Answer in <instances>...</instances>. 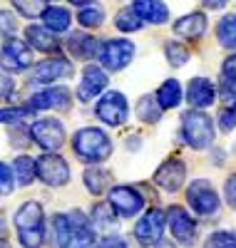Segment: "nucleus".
Masks as SVG:
<instances>
[{"label": "nucleus", "mask_w": 236, "mask_h": 248, "mask_svg": "<svg viewBox=\"0 0 236 248\" xmlns=\"http://www.w3.org/2000/svg\"><path fill=\"white\" fill-rule=\"evenodd\" d=\"M5 236H8V226H5L3 214H0V241H5Z\"/></svg>", "instance_id": "45"}, {"label": "nucleus", "mask_w": 236, "mask_h": 248, "mask_svg": "<svg viewBox=\"0 0 236 248\" xmlns=\"http://www.w3.org/2000/svg\"><path fill=\"white\" fill-rule=\"evenodd\" d=\"M13 87H15L13 77H10L5 70H0V99H8V97L13 94Z\"/></svg>", "instance_id": "41"}, {"label": "nucleus", "mask_w": 236, "mask_h": 248, "mask_svg": "<svg viewBox=\"0 0 236 248\" xmlns=\"http://www.w3.org/2000/svg\"><path fill=\"white\" fill-rule=\"evenodd\" d=\"M231 107H234V109H236V92H234V105H231Z\"/></svg>", "instance_id": "49"}, {"label": "nucleus", "mask_w": 236, "mask_h": 248, "mask_svg": "<svg viewBox=\"0 0 236 248\" xmlns=\"http://www.w3.org/2000/svg\"><path fill=\"white\" fill-rule=\"evenodd\" d=\"M30 137L40 149L45 152H57L65 144V127L60 119L45 117V119H35L30 127Z\"/></svg>", "instance_id": "5"}, {"label": "nucleus", "mask_w": 236, "mask_h": 248, "mask_svg": "<svg viewBox=\"0 0 236 248\" xmlns=\"http://www.w3.org/2000/svg\"><path fill=\"white\" fill-rule=\"evenodd\" d=\"M42 20H45V28L57 35V32H65V30L70 28L72 15H70V10H65V8L52 5V8H48L45 13H42Z\"/></svg>", "instance_id": "24"}, {"label": "nucleus", "mask_w": 236, "mask_h": 248, "mask_svg": "<svg viewBox=\"0 0 236 248\" xmlns=\"http://www.w3.org/2000/svg\"><path fill=\"white\" fill-rule=\"evenodd\" d=\"M132 57H135V43L122 40V37L119 40H107V43L100 47V62L112 72L124 70L132 62Z\"/></svg>", "instance_id": "10"}, {"label": "nucleus", "mask_w": 236, "mask_h": 248, "mask_svg": "<svg viewBox=\"0 0 236 248\" xmlns=\"http://www.w3.org/2000/svg\"><path fill=\"white\" fill-rule=\"evenodd\" d=\"M67 47L75 57L80 60H90L95 52H97V40L90 37V35H84V32H75L67 37Z\"/></svg>", "instance_id": "26"}, {"label": "nucleus", "mask_w": 236, "mask_h": 248, "mask_svg": "<svg viewBox=\"0 0 236 248\" xmlns=\"http://www.w3.org/2000/svg\"><path fill=\"white\" fill-rule=\"evenodd\" d=\"M104 90H107V75H104V70L97 67V65H87L82 70L80 85H77V99L80 102H92Z\"/></svg>", "instance_id": "14"}, {"label": "nucleus", "mask_w": 236, "mask_h": 248, "mask_svg": "<svg viewBox=\"0 0 236 248\" xmlns=\"http://www.w3.org/2000/svg\"><path fill=\"white\" fill-rule=\"evenodd\" d=\"M224 196H226V203L236 211V174H231L226 179V186H224Z\"/></svg>", "instance_id": "42"}, {"label": "nucleus", "mask_w": 236, "mask_h": 248, "mask_svg": "<svg viewBox=\"0 0 236 248\" xmlns=\"http://www.w3.org/2000/svg\"><path fill=\"white\" fill-rule=\"evenodd\" d=\"M72 152L87 164H102L112 156V139L97 127H84L72 137Z\"/></svg>", "instance_id": "2"}, {"label": "nucleus", "mask_w": 236, "mask_h": 248, "mask_svg": "<svg viewBox=\"0 0 236 248\" xmlns=\"http://www.w3.org/2000/svg\"><path fill=\"white\" fill-rule=\"evenodd\" d=\"M164 223H167V214L162 209H147L142 218L135 223V238L144 246L159 243L164 233Z\"/></svg>", "instance_id": "11"}, {"label": "nucleus", "mask_w": 236, "mask_h": 248, "mask_svg": "<svg viewBox=\"0 0 236 248\" xmlns=\"http://www.w3.org/2000/svg\"><path fill=\"white\" fill-rule=\"evenodd\" d=\"M70 102H72V92L67 87H48V90H42L37 94L30 97V107L37 112V109H67L70 107Z\"/></svg>", "instance_id": "16"}, {"label": "nucleus", "mask_w": 236, "mask_h": 248, "mask_svg": "<svg viewBox=\"0 0 236 248\" xmlns=\"http://www.w3.org/2000/svg\"><path fill=\"white\" fill-rule=\"evenodd\" d=\"M15 189V176H13V169H8L3 161H0V196H8L13 194Z\"/></svg>", "instance_id": "38"}, {"label": "nucleus", "mask_w": 236, "mask_h": 248, "mask_svg": "<svg viewBox=\"0 0 236 248\" xmlns=\"http://www.w3.org/2000/svg\"><path fill=\"white\" fill-rule=\"evenodd\" d=\"M135 13L142 17V23H152V25H162L169 20V10L162 0H135L132 3Z\"/></svg>", "instance_id": "20"}, {"label": "nucleus", "mask_w": 236, "mask_h": 248, "mask_svg": "<svg viewBox=\"0 0 236 248\" xmlns=\"http://www.w3.org/2000/svg\"><path fill=\"white\" fill-rule=\"evenodd\" d=\"M154 248H177V246H174V243H169V241H159Z\"/></svg>", "instance_id": "46"}, {"label": "nucleus", "mask_w": 236, "mask_h": 248, "mask_svg": "<svg viewBox=\"0 0 236 248\" xmlns=\"http://www.w3.org/2000/svg\"><path fill=\"white\" fill-rule=\"evenodd\" d=\"M186 99H189L191 109H206L217 99V87L206 77H191L189 87H186Z\"/></svg>", "instance_id": "15"}, {"label": "nucleus", "mask_w": 236, "mask_h": 248, "mask_svg": "<svg viewBox=\"0 0 236 248\" xmlns=\"http://www.w3.org/2000/svg\"><path fill=\"white\" fill-rule=\"evenodd\" d=\"M70 3H72V5H82V8H84V5H90V0H70Z\"/></svg>", "instance_id": "47"}, {"label": "nucleus", "mask_w": 236, "mask_h": 248, "mask_svg": "<svg viewBox=\"0 0 236 248\" xmlns=\"http://www.w3.org/2000/svg\"><path fill=\"white\" fill-rule=\"evenodd\" d=\"M186 181V164L182 159H167L154 171V184L167 194H177Z\"/></svg>", "instance_id": "12"}, {"label": "nucleus", "mask_w": 236, "mask_h": 248, "mask_svg": "<svg viewBox=\"0 0 236 248\" xmlns=\"http://www.w3.org/2000/svg\"><path fill=\"white\" fill-rule=\"evenodd\" d=\"M13 176H15V184L17 186H30L33 179L37 176V161L30 159V156H17L13 161Z\"/></svg>", "instance_id": "27"}, {"label": "nucleus", "mask_w": 236, "mask_h": 248, "mask_svg": "<svg viewBox=\"0 0 236 248\" xmlns=\"http://www.w3.org/2000/svg\"><path fill=\"white\" fill-rule=\"evenodd\" d=\"M209 248H236V231H217L209 236Z\"/></svg>", "instance_id": "36"}, {"label": "nucleus", "mask_w": 236, "mask_h": 248, "mask_svg": "<svg viewBox=\"0 0 236 248\" xmlns=\"http://www.w3.org/2000/svg\"><path fill=\"white\" fill-rule=\"evenodd\" d=\"M221 79L229 85V90L236 92V55H229L221 65Z\"/></svg>", "instance_id": "37"}, {"label": "nucleus", "mask_w": 236, "mask_h": 248, "mask_svg": "<svg viewBox=\"0 0 236 248\" xmlns=\"http://www.w3.org/2000/svg\"><path fill=\"white\" fill-rule=\"evenodd\" d=\"M162 107H159V102L154 94H147L139 99V105H137V117L144 122V124H157L159 117H162Z\"/></svg>", "instance_id": "29"}, {"label": "nucleus", "mask_w": 236, "mask_h": 248, "mask_svg": "<svg viewBox=\"0 0 236 248\" xmlns=\"http://www.w3.org/2000/svg\"><path fill=\"white\" fill-rule=\"evenodd\" d=\"M70 72H72V65L65 57H50V60H42L35 65L33 79L40 82V85H50V82H55L60 77H67Z\"/></svg>", "instance_id": "17"}, {"label": "nucleus", "mask_w": 236, "mask_h": 248, "mask_svg": "<svg viewBox=\"0 0 236 248\" xmlns=\"http://www.w3.org/2000/svg\"><path fill=\"white\" fill-rule=\"evenodd\" d=\"M202 3H204L209 10H221L224 5H229V0H202Z\"/></svg>", "instance_id": "44"}, {"label": "nucleus", "mask_w": 236, "mask_h": 248, "mask_svg": "<svg viewBox=\"0 0 236 248\" xmlns=\"http://www.w3.org/2000/svg\"><path fill=\"white\" fill-rule=\"evenodd\" d=\"M217 129H214V119L202 109H189L182 114V139L191 149H206L214 144Z\"/></svg>", "instance_id": "3"}, {"label": "nucleus", "mask_w": 236, "mask_h": 248, "mask_svg": "<svg viewBox=\"0 0 236 248\" xmlns=\"http://www.w3.org/2000/svg\"><path fill=\"white\" fill-rule=\"evenodd\" d=\"M182 97H184V92H182V85H179L177 79H164L162 87L157 90V102H159L162 109L179 107L182 105Z\"/></svg>", "instance_id": "23"}, {"label": "nucleus", "mask_w": 236, "mask_h": 248, "mask_svg": "<svg viewBox=\"0 0 236 248\" xmlns=\"http://www.w3.org/2000/svg\"><path fill=\"white\" fill-rule=\"evenodd\" d=\"M92 226L100 231H112L117 229V218H115V209L110 206V201L107 203H97L92 209Z\"/></svg>", "instance_id": "28"}, {"label": "nucleus", "mask_w": 236, "mask_h": 248, "mask_svg": "<svg viewBox=\"0 0 236 248\" xmlns=\"http://www.w3.org/2000/svg\"><path fill=\"white\" fill-rule=\"evenodd\" d=\"M72 221V248H95V226L82 211L70 214Z\"/></svg>", "instance_id": "18"}, {"label": "nucleus", "mask_w": 236, "mask_h": 248, "mask_svg": "<svg viewBox=\"0 0 236 248\" xmlns=\"http://www.w3.org/2000/svg\"><path fill=\"white\" fill-rule=\"evenodd\" d=\"M217 37L226 50H236V15H224L219 20Z\"/></svg>", "instance_id": "30"}, {"label": "nucleus", "mask_w": 236, "mask_h": 248, "mask_svg": "<svg viewBox=\"0 0 236 248\" xmlns=\"http://www.w3.org/2000/svg\"><path fill=\"white\" fill-rule=\"evenodd\" d=\"M167 226L174 241H179L182 246H194L197 241V221L186 209L182 206H169L167 209Z\"/></svg>", "instance_id": "9"}, {"label": "nucleus", "mask_w": 236, "mask_h": 248, "mask_svg": "<svg viewBox=\"0 0 236 248\" xmlns=\"http://www.w3.org/2000/svg\"><path fill=\"white\" fill-rule=\"evenodd\" d=\"M164 55H167L171 67H184L189 62V50L182 43H174V40H169V43L164 45Z\"/></svg>", "instance_id": "33"}, {"label": "nucleus", "mask_w": 236, "mask_h": 248, "mask_svg": "<svg viewBox=\"0 0 236 248\" xmlns=\"http://www.w3.org/2000/svg\"><path fill=\"white\" fill-rule=\"evenodd\" d=\"M52 248H72L70 214H55L52 216Z\"/></svg>", "instance_id": "22"}, {"label": "nucleus", "mask_w": 236, "mask_h": 248, "mask_svg": "<svg viewBox=\"0 0 236 248\" xmlns=\"http://www.w3.org/2000/svg\"><path fill=\"white\" fill-rule=\"evenodd\" d=\"M77 20H80V25H84V28H100L104 23V10H102V5L90 3V5H84L77 13Z\"/></svg>", "instance_id": "32"}, {"label": "nucleus", "mask_w": 236, "mask_h": 248, "mask_svg": "<svg viewBox=\"0 0 236 248\" xmlns=\"http://www.w3.org/2000/svg\"><path fill=\"white\" fill-rule=\"evenodd\" d=\"M97 248H127V243L122 238H104Z\"/></svg>", "instance_id": "43"}, {"label": "nucleus", "mask_w": 236, "mask_h": 248, "mask_svg": "<svg viewBox=\"0 0 236 248\" xmlns=\"http://www.w3.org/2000/svg\"><path fill=\"white\" fill-rule=\"evenodd\" d=\"M13 5L20 15H25V17H37V15H42L48 10L45 0H13Z\"/></svg>", "instance_id": "35"}, {"label": "nucleus", "mask_w": 236, "mask_h": 248, "mask_svg": "<svg viewBox=\"0 0 236 248\" xmlns=\"http://www.w3.org/2000/svg\"><path fill=\"white\" fill-rule=\"evenodd\" d=\"M95 114L100 122L110 124V127H122L130 117V105H127V97L122 92H107L95 107Z\"/></svg>", "instance_id": "8"}, {"label": "nucleus", "mask_w": 236, "mask_h": 248, "mask_svg": "<svg viewBox=\"0 0 236 248\" xmlns=\"http://www.w3.org/2000/svg\"><path fill=\"white\" fill-rule=\"evenodd\" d=\"M144 196L139 189H135V186H112L110 189V206L115 209V214H119L122 218H132L137 216L142 209H144Z\"/></svg>", "instance_id": "7"}, {"label": "nucleus", "mask_w": 236, "mask_h": 248, "mask_svg": "<svg viewBox=\"0 0 236 248\" xmlns=\"http://www.w3.org/2000/svg\"><path fill=\"white\" fill-rule=\"evenodd\" d=\"M37 161V179L48 186H65L70 181V167L57 152H45Z\"/></svg>", "instance_id": "6"}, {"label": "nucleus", "mask_w": 236, "mask_h": 248, "mask_svg": "<svg viewBox=\"0 0 236 248\" xmlns=\"http://www.w3.org/2000/svg\"><path fill=\"white\" fill-rule=\"evenodd\" d=\"M84 186H87V191L90 194H95V196H100V194H104V191H110L112 189V176H110V171H104V169H100V167H92V169H87L84 171Z\"/></svg>", "instance_id": "25"}, {"label": "nucleus", "mask_w": 236, "mask_h": 248, "mask_svg": "<svg viewBox=\"0 0 236 248\" xmlns=\"http://www.w3.org/2000/svg\"><path fill=\"white\" fill-rule=\"evenodd\" d=\"M35 117L33 107H8V109H0V122H8V124H23L30 122Z\"/></svg>", "instance_id": "34"}, {"label": "nucleus", "mask_w": 236, "mask_h": 248, "mask_svg": "<svg viewBox=\"0 0 236 248\" xmlns=\"http://www.w3.org/2000/svg\"><path fill=\"white\" fill-rule=\"evenodd\" d=\"M206 32V15L204 13H189L174 23V35L184 40H199Z\"/></svg>", "instance_id": "19"}, {"label": "nucleus", "mask_w": 236, "mask_h": 248, "mask_svg": "<svg viewBox=\"0 0 236 248\" xmlns=\"http://www.w3.org/2000/svg\"><path fill=\"white\" fill-rule=\"evenodd\" d=\"M15 30H17V20L13 17V13H8V10H0V32L13 35Z\"/></svg>", "instance_id": "40"}, {"label": "nucleus", "mask_w": 236, "mask_h": 248, "mask_svg": "<svg viewBox=\"0 0 236 248\" xmlns=\"http://www.w3.org/2000/svg\"><path fill=\"white\" fill-rule=\"evenodd\" d=\"M17 238L25 248H40L45 241V211L37 201H25L15 211Z\"/></svg>", "instance_id": "1"}, {"label": "nucleus", "mask_w": 236, "mask_h": 248, "mask_svg": "<svg viewBox=\"0 0 236 248\" xmlns=\"http://www.w3.org/2000/svg\"><path fill=\"white\" fill-rule=\"evenodd\" d=\"M186 203L191 206V211H194L197 216H217L219 209H221V199L217 194V189L211 186V181L206 179H197L189 184L186 189Z\"/></svg>", "instance_id": "4"}, {"label": "nucleus", "mask_w": 236, "mask_h": 248, "mask_svg": "<svg viewBox=\"0 0 236 248\" xmlns=\"http://www.w3.org/2000/svg\"><path fill=\"white\" fill-rule=\"evenodd\" d=\"M236 127V109L234 107H224L219 112V129L221 132H231Z\"/></svg>", "instance_id": "39"}, {"label": "nucleus", "mask_w": 236, "mask_h": 248, "mask_svg": "<svg viewBox=\"0 0 236 248\" xmlns=\"http://www.w3.org/2000/svg\"><path fill=\"white\" fill-rule=\"evenodd\" d=\"M115 25L122 30V32H135L142 28V17L135 13V8H122L117 15H115Z\"/></svg>", "instance_id": "31"}, {"label": "nucleus", "mask_w": 236, "mask_h": 248, "mask_svg": "<svg viewBox=\"0 0 236 248\" xmlns=\"http://www.w3.org/2000/svg\"><path fill=\"white\" fill-rule=\"evenodd\" d=\"M0 248H10V246H8V243H3V241H0Z\"/></svg>", "instance_id": "48"}, {"label": "nucleus", "mask_w": 236, "mask_h": 248, "mask_svg": "<svg viewBox=\"0 0 236 248\" xmlns=\"http://www.w3.org/2000/svg\"><path fill=\"white\" fill-rule=\"evenodd\" d=\"M25 37H28V43L40 52H57V47H60L55 32H50L48 28H40V25H28Z\"/></svg>", "instance_id": "21"}, {"label": "nucleus", "mask_w": 236, "mask_h": 248, "mask_svg": "<svg viewBox=\"0 0 236 248\" xmlns=\"http://www.w3.org/2000/svg\"><path fill=\"white\" fill-rule=\"evenodd\" d=\"M0 65L3 70H10V72H23L33 65V52L30 47L17 37H10L5 47H3V57H0Z\"/></svg>", "instance_id": "13"}]
</instances>
